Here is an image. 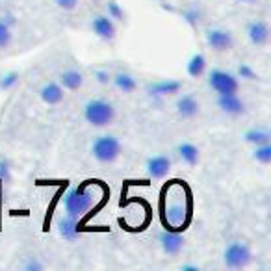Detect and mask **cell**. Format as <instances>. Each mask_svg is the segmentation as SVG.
<instances>
[{"mask_svg": "<svg viewBox=\"0 0 271 271\" xmlns=\"http://www.w3.org/2000/svg\"><path fill=\"white\" fill-rule=\"evenodd\" d=\"M97 201V195L93 188L89 186H80V188H73L63 197V214L73 219H80L91 210L93 205Z\"/></svg>", "mask_w": 271, "mask_h": 271, "instance_id": "cell-1", "label": "cell"}, {"mask_svg": "<svg viewBox=\"0 0 271 271\" xmlns=\"http://www.w3.org/2000/svg\"><path fill=\"white\" fill-rule=\"evenodd\" d=\"M84 119L87 125L103 128L114 123L115 119V108L108 98H91L84 106Z\"/></svg>", "mask_w": 271, "mask_h": 271, "instance_id": "cell-2", "label": "cell"}, {"mask_svg": "<svg viewBox=\"0 0 271 271\" xmlns=\"http://www.w3.org/2000/svg\"><path fill=\"white\" fill-rule=\"evenodd\" d=\"M121 152H123V145L112 134L98 136L91 145V154L98 163H114L121 156Z\"/></svg>", "mask_w": 271, "mask_h": 271, "instance_id": "cell-3", "label": "cell"}, {"mask_svg": "<svg viewBox=\"0 0 271 271\" xmlns=\"http://www.w3.org/2000/svg\"><path fill=\"white\" fill-rule=\"evenodd\" d=\"M253 262V251L245 242H230L223 251V264L228 269H244Z\"/></svg>", "mask_w": 271, "mask_h": 271, "instance_id": "cell-4", "label": "cell"}, {"mask_svg": "<svg viewBox=\"0 0 271 271\" xmlns=\"http://www.w3.org/2000/svg\"><path fill=\"white\" fill-rule=\"evenodd\" d=\"M208 86L217 93V95H232L238 93L240 80L238 76L225 69H212L208 73Z\"/></svg>", "mask_w": 271, "mask_h": 271, "instance_id": "cell-5", "label": "cell"}, {"mask_svg": "<svg viewBox=\"0 0 271 271\" xmlns=\"http://www.w3.org/2000/svg\"><path fill=\"white\" fill-rule=\"evenodd\" d=\"M205 41L214 52H228L234 47V36L227 28H208Z\"/></svg>", "mask_w": 271, "mask_h": 271, "instance_id": "cell-6", "label": "cell"}, {"mask_svg": "<svg viewBox=\"0 0 271 271\" xmlns=\"http://www.w3.org/2000/svg\"><path fill=\"white\" fill-rule=\"evenodd\" d=\"M182 89V82L180 80H173V78H165V80H160V82H152L149 86L145 87V93L152 100H163L165 97H173L177 93H180Z\"/></svg>", "mask_w": 271, "mask_h": 271, "instance_id": "cell-7", "label": "cell"}, {"mask_svg": "<svg viewBox=\"0 0 271 271\" xmlns=\"http://www.w3.org/2000/svg\"><path fill=\"white\" fill-rule=\"evenodd\" d=\"M158 242H160V247H162V251L165 253V255L177 256L182 253V249H184L186 238H184V234L180 232V230H177V228H175V230L165 228V230L160 232Z\"/></svg>", "mask_w": 271, "mask_h": 271, "instance_id": "cell-8", "label": "cell"}, {"mask_svg": "<svg viewBox=\"0 0 271 271\" xmlns=\"http://www.w3.org/2000/svg\"><path fill=\"white\" fill-rule=\"evenodd\" d=\"M216 106L219 108V112L230 117H240L245 114V103L238 97V93L232 95H217Z\"/></svg>", "mask_w": 271, "mask_h": 271, "instance_id": "cell-9", "label": "cell"}, {"mask_svg": "<svg viewBox=\"0 0 271 271\" xmlns=\"http://www.w3.org/2000/svg\"><path fill=\"white\" fill-rule=\"evenodd\" d=\"M91 30L98 39L103 41H114L117 36L115 22L108 15H95L91 17Z\"/></svg>", "mask_w": 271, "mask_h": 271, "instance_id": "cell-10", "label": "cell"}, {"mask_svg": "<svg viewBox=\"0 0 271 271\" xmlns=\"http://www.w3.org/2000/svg\"><path fill=\"white\" fill-rule=\"evenodd\" d=\"M147 175L152 180H160L163 177H167V173L171 171V160L165 154H154L147 160L145 163Z\"/></svg>", "mask_w": 271, "mask_h": 271, "instance_id": "cell-11", "label": "cell"}, {"mask_svg": "<svg viewBox=\"0 0 271 271\" xmlns=\"http://www.w3.org/2000/svg\"><path fill=\"white\" fill-rule=\"evenodd\" d=\"M188 214H190V205H188L186 199H182V201H179V202H171V205H167V208H165V219H167L169 225L173 228H177V230L186 223Z\"/></svg>", "mask_w": 271, "mask_h": 271, "instance_id": "cell-12", "label": "cell"}, {"mask_svg": "<svg viewBox=\"0 0 271 271\" xmlns=\"http://www.w3.org/2000/svg\"><path fill=\"white\" fill-rule=\"evenodd\" d=\"M175 108H177V114L182 119H193L199 112H201V103L197 100L193 95H180L175 103Z\"/></svg>", "mask_w": 271, "mask_h": 271, "instance_id": "cell-13", "label": "cell"}, {"mask_svg": "<svg viewBox=\"0 0 271 271\" xmlns=\"http://www.w3.org/2000/svg\"><path fill=\"white\" fill-rule=\"evenodd\" d=\"M247 38L255 47H264L269 41V26L266 21H253L247 24Z\"/></svg>", "mask_w": 271, "mask_h": 271, "instance_id": "cell-14", "label": "cell"}, {"mask_svg": "<svg viewBox=\"0 0 271 271\" xmlns=\"http://www.w3.org/2000/svg\"><path fill=\"white\" fill-rule=\"evenodd\" d=\"M39 97L43 100L45 104H49V106H54V104H60L65 97V89L58 84V82H47L41 86L39 89Z\"/></svg>", "mask_w": 271, "mask_h": 271, "instance_id": "cell-15", "label": "cell"}, {"mask_svg": "<svg viewBox=\"0 0 271 271\" xmlns=\"http://www.w3.org/2000/svg\"><path fill=\"white\" fill-rule=\"evenodd\" d=\"M177 152H179V158L186 165L190 167H195L197 163L201 162V149L191 143V141H182L179 147H177Z\"/></svg>", "mask_w": 271, "mask_h": 271, "instance_id": "cell-16", "label": "cell"}, {"mask_svg": "<svg viewBox=\"0 0 271 271\" xmlns=\"http://www.w3.org/2000/svg\"><path fill=\"white\" fill-rule=\"evenodd\" d=\"M58 84H60L63 89L76 91V89H80V87L84 86V75H82L78 69H65L58 75Z\"/></svg>", "mask_w": 271, "mask_h": 271, "instance_id": "cell-17", "label": "cell"}, {"mask_svg": "<svg viewBox=\"0 0 271 271\" xmlns=\"http://www.w3.org/2000/svg\"><path fill=\"white\" fill-rule=\"evenodd\" d=\"M58 232L65 242H76V238H78V221L63 214L58 219Z\"/></svg>", "mask_w": 271, "mask_h": 271, "instance_id": "cell-18", "label": "cell"}, {"mask_svg": "<svg viewBox=\"0 0 271 271\" xmlns=\"http://www.w3.org/2000/svg\"><path fill=\"white\" fill-rule=\"evenodd\" d=\"M112 82H114V86L119 89L121 93H132L136 91V87H138V82L136 78L130 75V73H125V71H119V73H115L112 76Z\"/></svg>", "mask_w": 271, "mask_h": 271, "instance_id": "cell-19", "label": "cell"}, {"mask_svg": "<svg viewBox=\"0 0 271 271\" xmlns=\"http://www.w3.org/2000/svg\"><path fill=\"white\" fill-rule=\"evenodd\" d=\"M186 73L191 76V78H201L202 75L206 73V58L205 54L201 52H195V54L191 56L188 63H186Z\"/></svg>", "mask_w": 271, "mask_h": 271, "instance_id": "cell-20", "label": "cell"}, {"mask_svg": "<svg viewBox=\"0 0 271 271\" xmlns=\"http://www.w3.org/2000/svg\"><path fill=\"white\" fill-rule=\"evenodd\" d=\"M244 140H245V143H249V145L255 147V145H262V143H269L271 134L264 126H253V128H249V130L244 134Z\"/></svg>", "mask_w": 271, "mask_h": 271, "instance_id": "cell-21", "label": "cell"}, {"mask_svg": "<svg viewBox=\"0 0 271 271\" xmlns=\"http://www.w3.org/2000/svg\"><path fill=\"white\" fill-rule=\"evenodd\" d=\"M182 19H184V22L188 24V26L197 28L202 19L201 8H199V6H190V8H186L184 13H182Z\"/></svg>", "mask_w": 271, "mask_h": 271, "instance_id": "cell-22", "label": "cell"}, {"mask_svg": "<svg viewBox=\"0 0 271 271\" xmlns=\"http://www.w3.org/2000/svg\"><path fill=\"white\" fill-rule=\"evenodd\" d=\"M253 158H255L258 163H262V165H269V163H271V145H269V143L255 145Z\"/></svg>", "mask_w": 271, "mask_h": 271, "instance_id": "cell-23", "label": "cell"}, {"mask_svg": "<svg viewBox=\"0 0 271 271\" xmlns=\"http://www.w3.org/2000/svg\"><path fill=\"white\" fill-rule=\"evenodd\" d=\"M106 15L110 17V19H112V21H119V22H123L125 21V10H123V8H121L119 4H117V2H115V0H108V2H106Z\"/></svg>", "mask_w": 271, "mask_h": 271, "instance_id": "cell-24", "label": "cell"}, {"mask_svg": "<svg viewBox=\"0 0 271 271\" xmlns=\"http://www.w3.org/2000/svg\"><path fill=\"white\" fill-rule=\"evenodd\" d=\"M11 39H13V26H10L8 22L0 19V50L8 49Z\"/></svg>", "mask_w": 271, "mask_h": 271, "instance_id": "cell-25", "label": "cell"}, {"mask_svg": "<svg viewBox=\"0 0 271 271\" xmlns=\"http://www.w3.org/2000/svg\"><path fill=\"white\" fill-rule=\"evenodd\" d=\"M234 75L238 76V80H247V82H255L258 80V75H256V71L249 65V63H240L236 67V73Z\"/></svg>", "mask_w": 271, "mask_h": 271, "instance_id": "cell-26", "label": "cell"}, {"mask_svg": "<svg viewBox=\"0 0 271 271\" xmlns=\"http://www.w3.org/2000/svg\"><path fill=\"white\" fill-rule=\"evenodd\" d=\"M17 82H19V73L17 71H10V73H4V75L0 76V89H11V87L17 86Z\"/></svg>", "mask_w": 271, "mask_h": 271, "instance_id": "cell-27", "label": "cell"}, {"mask_svg": "<svg viewBox=\"0 0 271 271\" xmlns=\"http://www.w3.org/2000/svg\"><path fill=\"white\" fill-rule=\"evenodd\" d=\"M112 73H110L108 69H95L93 71V78L100 84V86H108V84H112Z\"/></svg>", "mask_w": 271, "mask_h": 271, "instance_id": "cell-28", "label": "cell"}, {"mask_svg": "<svg viewBox=\"0 0 271 271\" xmlns=\"http://www.w3.org/2000/svg\"><path fill=\"white\" fill-rule=\"evenodd\" d=\"M11 180V165L8 160L0 158V182H10Z\"/></svg>", "mask_w": 271, "mask_h": 271, "instance_id": "cell-29", "label": "cell"}, {"mask_svg": "<svg viewBox=\"0 0 271 271\" xmlns=\"http://www.w3.org/2000/svg\"><path fill=\"white\" fill-rule=\"evenodd\" d=\"M45 267V264L43 262H39L38 258H28L26 262H24V264H22V269L24 271H41Z\"/></svg>", "mask_w": 271, "mask_h": 271, "instance_id": "cell-30", "label": "cell"}, {"mask_svg": "<svg viewBox=\"0 0 271 271\" xmlns=\"http://www.w3.org/2000/svg\"><path fill=\"white\" fill-rule=\"evenodd\" d=\"M54 4L63 11H73L78 8V0H54Z\"/></svg>", "mask_w": 271, "mask_h": 271, "instance_id": "cell-31", "label": "cell"}, {"mask_svg": "<svg viewBox=\"0 0 271 271\" xmlns=\"http://www.w3.org/2000/svg\"><path fill=\"white\" fill-rule=\"evenodd\" d=\"M180 269L182 271H199V266H197V264H182Z\"/></svg>", "mask_w": 271, "mask_h": 271, "instance_id": "cell-32", "label": "cell"}, {"mask_svg": "<svg viewBox=\"0 0 271 271\" xmlns=\"http://www.w3.org/2000/svg\"><path fill=\"white\" fill-rule=\"evenodd\" d=\"M236 2H242V4H244V2H255V0H236Z\"/></svg>", "mask_w": 271, "mask_h": 271, "instance_id": "cell-33", "label": "cell"}]
</instances>
